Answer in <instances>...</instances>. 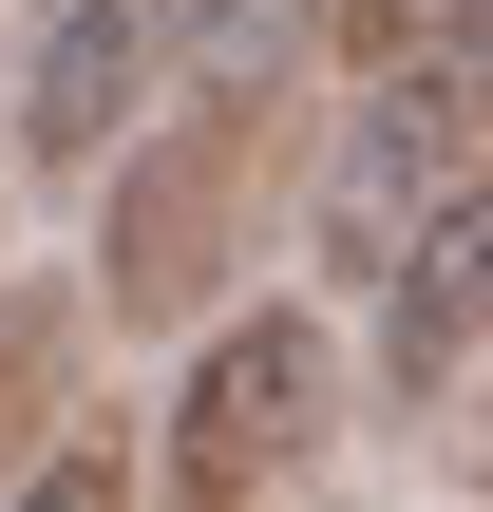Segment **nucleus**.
Returning <instances> with one entry per match:
<instances>
[{
	"label": "nucleus",
	"mask_w": 493,
	"mask_h": 512,
	"mask_svg": "<svg viewBox=\"0 0 493 512\" xmlns=\"http://www.w3.org/2000/svg\"><path fill=\"white\" fill-rule=\"evenodd\" d=\"M190 361H171V418H152V475L190 512H266L304 494L323 456H342V418H361V361H342V323L323 304H285V285H228L209 323H171Z\"/></svg>",
	"instance_id": "nucleus-1"
},
{
	"label": "nucleus",
	"mask_w": 493,
	"mask_h": 512,
	"mask_svg": "<svg viewBox=\"0 0 493 512\" xmlns=\"http://www.w3.org/2000/svg\"><path fill=\"white\" fill-rule=\"evenodd\" d=\"M437 190H475V57L361 76V114L323 133V190H304V266H323V285H380Z\"/></svg>",
	"instance_id": "nucleus-2"
},
{
	"label": "nucleus",
	"mask_w": 493,
	"mask_h": 512,
	"mask_svg": "<svg viewBox=\"0 0 493 512\" xmlns=\"http://www.w3.org/2000/svg\"><path fill=\"white\" fill-rule=\"evenodd\" d=\"M171 76V0H38V57H19V114H0V171L19 190H95V152L152 114Z\"/></svg>",
	"instance_id": "nucleus-3"
},
{
	"label": "nucleus",
	"mask_w": 493,
	"mask_h": 512,
	"mask_svg": "<svg viewBox=\"0 0 493 512\" xmlns=\"http://www.w3.org/2000/svg\"><path fill=\"white\" fill-rule=\"evenodd\" d=\"M361 304H380V418L456 437V418H475V361H493V209H475V190H437Z\"/></svg>",
	"instance_id": "nucleus-4"
},
{
	"label": "nucleus",
	"mask_w": 493,
	"mask_h": 512,
	"mask_svg": "<svg viewBox=\"0 0 493 512\" xmlns=\"http://www.w3.org/2000/svg\"><path fill=\"white\" fill-rule=\"evenodd\" d=\"M95 342H114V323H95V285H76V266H0V475L76 418Z\"/></svg>",
	"instance_id": "nucleus-5"
},
{
	"label": "nucleus",
	"mask_w": 493,
	"mask_h": 512,
	"mask_svg": "<svg viewBox=\"0 0 493 512\" xmlns=\"http://www.w3.org/2000/svg\"><path fill=\"white\" fill-rule=\"evenodd\" d=\"M493 0H323V57H361V76H399V57H475Z\"/></svg>",
	"instance_id": "nucleus-6"
},
{
	"label": "nucleus",
	"mask_w": 493,
	"mask_h": 512,
	"mask_svg": "<svg viewBox=\"0 0 493 512\" xmlns=\"http://www.w3.org/2000/svg\"><path fill=\"white\" fill-rule=\"evenodd\" d=\"M0 209H19V171H0Z\"/></svg>",
	"instance_id": "nucleus-7"
}]
</instances>
